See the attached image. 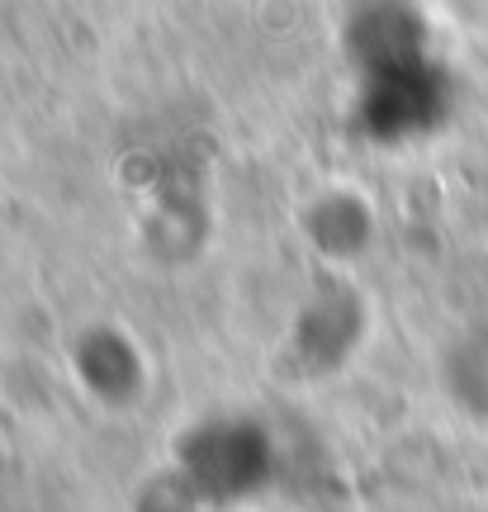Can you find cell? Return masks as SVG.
<instances>
[{
    "label": "cell",
    "mask_w": 488,
    "mask_h": 512,
    "mask_svg": "<svg viewBox=\"0 0 488 512\" xmlns=\"http://www.w3.org/2000/svg\"><path fill=\"white\" fill-rule=\"evenodd\" d=\"M181 475L195 498H252L271 475V441L247 418L204 422L181 446Z\"/></svg>",
    "instance_id": "obj_1"
},
{
    "label": "cell",
    "mask_w": 488,
    "mask_h": 512,
    "mask_svg": "<svg viewBox=\"0 0 488 512\" xmlns=\"http://www.w3.org/2000/svg\"><path fill=\"white\" fill-rule=\"evenodd\" d=\"M441 380L446 394L455 399L460 413L474 422H488V323H474L451 342L446 361H441Z\"/></svg>",
    "instance_id": "obj_2"
}]
</instances>
